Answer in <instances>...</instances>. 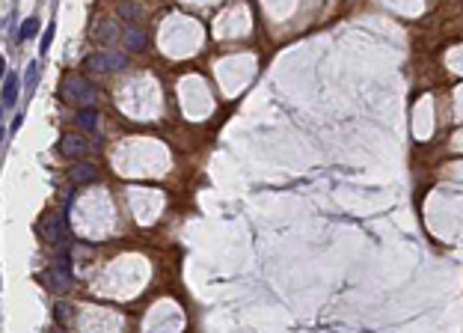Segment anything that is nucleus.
Wrapping results in <instances>:
<instances>
[{
    "instance_id": "obj_5",
    "label": "nucleus",
    "mask_w": 463,
    "mask_h": 333,
    "mask_svg": "<svg viewBox=\"0 0 463 333\" xmlns=\"http://www.w3.org/2000/svg\"><path fill=\"white\" fill-rule=\"evenodd\" d=\"M122 42H125V48L128 51H146V45H148V39H146V33H140L137 27H128L125 30V36H122Z\"/></svg>"
},
{
    "instance_id": "obj_15",
    "label": "nucleus",
    "mask_w": 463,
    "mask_h": 333,
    "mask_svg": "<svg viewBox=\"0 0 463 333\" xmlns=\"http://www.w3.org/2000/svg\"><path fill=\"white\" fill-rule=\"evenodd\" d=\"M119 15H122V18H128V21H134V18L140 15V9H137L134 3H119Z\"/></svg>"
},
{
    "instance_id": "obj_2",
    "label": "nucleus",
    "mask_w": 463,
    "mask_h": 333,
    "mask_svg": "<svg viewBox=\"0 0 463 333\" xmlns=\"http://www.w3.org/2000/svg\"><path fill=\"white\" fill-rule=\"evenodd\" d=\"M39 229H42V235H45L48 241L60 244V241L65 238V214H60V211L45 214V217H42V223H39Z\"/></svg>"
},
{
    "instance_id": "obj_3",
    "label": "nucleus",
    "mask_w": 463,
    "mask_h": 333,
    "mask_svg": "<svg viewBox=\"0 0 463 333\" xmlns=\"http://www.w3.org/2000/svg\"><path fill=\"white\" fill-rule=\"evenodd\" d=\"M89 152V143L81 137V134H63L60 137V155L68 158V161H77Z\"/></svg>"
},
{
    "instance_id": "obj_6",
    "label": "nucleus",
    "mask_w": 463,
    "mask_h": 333,
    "mask_svg": "<svg viewBox=\"0 0 463 333\" xmlns=\"http://www.w3.org/2000/svg\"><path fill=\"white\" fill-rule=\"evenodd\" d=\"M18 101V75L15 71H6V81H3V107H12Z\"/></svg>"
},
{
    "instance_id": "obj_7",
    "label": "nucleus",
    "mask_w": 463,
    "mask_h": 333,
    "mask_svg": "<svg viewBox=\"0 0 463 333\" xmlns=\"http://www.w3.org/2000/svg\"><path fill=\"white\" fill-rule=\"evenodd\" d=\"M48 286H51V289H57V291H65V289L71 286V274L54 265V268L48 271Z\"/></svg>"
},
{
    "instance_id": "obj_13",
    "label": "nucleus",
    "mask_w": 463,
    "mask_h": 333,
    "mask_svg": "<svg viewBox=\"0 0 463 333\" xmlns=\"http://www.w3.org/2000/svg\"><path fill=\"white\" fill-rule=\"evenodd\" d=\"M68 310H71L68 304H57V307H54V318H57V324H68V315H71Z\"/></svg>"
},
{
    "instance_id": "obj_11",
    "label": "nucleus",
    "mask_w": 463,
    "mask_h": 333,
    "mask_svg": "<svg viewBox=\"0 0 463 333\" xmlns=\"http://www.w3.org/2000/svg\"><path fill=\"white\" fill-rule=\"evenodd\" d=\"M36 81H39V63H30V66H27V75H24V87L33 92V89H36Z\"/></svg>"
},
{
    "instance_id": "obj_12",
    "label": "nucleus",
    "mask_w": 463,
    "mask_h": 333,
    "mask_svg": "<svg viewBox=\"0 0 463 333\" xmlns=\"http://www.w3.org/2000/svg\"><path fill=\"white\" fill-rule=\"evenodd\" d=\"M95 36L98 39H104V42H110L113 36H116V24H110V21H104L101 27H95Z\"/></svg>"
},
{
    "instance_id": "obj_10",
    "label": "nucleus",
    "mask_w": 463,
    "mask_h": 333,
    "mask_svg": "<svg viewBox=\"0 0 463 333\" xmlns=\"http://www.w3.org/2000/svg\"><path fill=\"white\" fill-rule=\"evenodd\" d=\"M36 33H39V21H36V18H27V21L21 24V33H18V39H33Z\"/></svg>"
},
{
    "instance_id": "obj_1",
    "label": "nucleus",
    "mask_w": 463,
    "mask_h": 333,
    "mask_svg": "<svg viewBox=\"0 0 463 333\" xmlns=\"http://www.w3.org/2000/svg\"><path fill=\"white\" fill-rule=\"evenodd\" d=\"M60 95H63V101H68V104H74L77 110L81 107H92L95 104V87L84 78V75H65V81H63V87H60Z\"/></svg>"
},
{
    "instance_id": "obj_4",
    "label": "nucleus",
    "mask_w": 463,
    "mask_h": 333,
    "mask_svg": "<svg viewBox=\"0 0 463 333\" xmlns=\"http://www.w3.org/2000/svg\"><path fill=\"white\" fill-rule=\"evenodd\" d=\"M84 66H86V71H95V75H101V71H113V63H110V51H98V54H89Z\"/></svg>"
},
{
    "instance_id": "obj_9",
    "label": "nucleus",
    "mask_w": 463,
    "mask_h": 333,
    "mask_svg": "<svg viewBox=\"0 0 463 333\" xmlns=\"http://www.w3.org/2000/svg\"><path fill=\"white\" fill-rule=\"evenodd\" d=\"M77 125L84 131H95L98 128V110L95 107H81L77 110Z\"/></svg>"
},
{
    "instance_id": "obj_14",
    "label": "nucleus",
    "mask_w": 463,
    "mask_h": 333,
    "mask_svg": "<svg viewBox=\"0 0 463 333\" xmlns=\"http://www.w3.org/2000/svg\"><path fill=\"white\" fill-rule=\"evenodd\" d=\"M110 63H113V71H122V68L128 66L125 54H119V51H110Z\"/></svg>"
},
{
    "instance_id": "obj_8",
    "label": "nucleus",
    "mask_w": 463,
    "mask_h": 333,
    "mask_svg": "<svg viewBox=\"0 0 463 333\" xmlns=\"http://www.w3.org/2000/svg\"><path fill=\"white\" fill-rule=\"evenodd\" d=\"M95 176H98V170H95L92 164H77V167H71V181H74V184L95 181Z\"/></svg>"
},
{
    "instance_id": "obj_16",
    "label": "nucleus",
    "mask_w": 463,
    "mask_h": 333,
    "mask_svg": "<svg viewBox=\"0 0 463 333\" xmlns=\"http://www.w3.org/2000/svg\"><path fill=\"white\" fill-rule=\"evenodd\" d=\"M51 39H54V27L45 30V36H42V48H39V51H48V48H51Z\"/></svg>"
}]
</instances>
